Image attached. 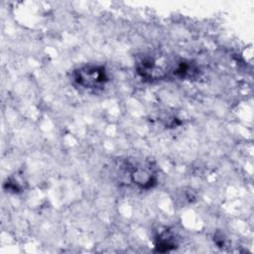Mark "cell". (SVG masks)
I'll return each instance as SVG.
<instances>
[{
    "instance_id": "1",
    "label": "cell",
    "mask_w": 254,
    "mask_h": 254,
    "mask_svg": "<svg viewBox=\"0 0 254 254\" xmlns=\"http://www.w3.org/2000/svg\"><path fill=\"white\" fill-rule=\"evenodd\" d=\"M74 79L84 88H97L105 83L107 76L103 67L87 65L74 72Z\"/></svg>"
}]
</instances>
